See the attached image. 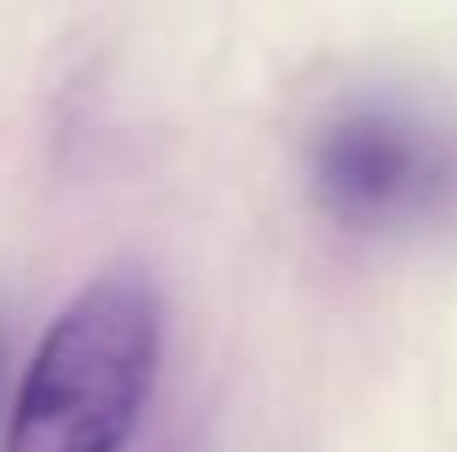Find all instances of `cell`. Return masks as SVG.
I'll use <instances>...</instances> for the list:
<instances>
[{"mask_svg": "<svg viewBox=\"0 0 457 452\" xmlns=\"http://www.w3.org/2000/svg\"><path fill=\"white\" fill-rule=\"evenodd\" d=\"M0 383H6V331H0Z\"/></svg>", "mask_w": 457, "mask_h": 452, "instance_id": "obj_3", "label": "cell"}, {"mask_svg": "<svg viewBox=\"0 0 457 452\" xmlns=\"http://www.w3.org/2000/svg\"><path fill=\"white\" fill-rule=\"evenodd\" d=\"M162 365V296L139 267L87 279L46 325L12 400L6 452H122Z\"/></svg>", "mask_w": 457, "mask_h": 452, "instance_id": "obj_1", "label": "cell"}, {"mask_svg": "<svg viewBox=\"0 0 457 452\" xmlns=\"http://www.w3.org/2000/svg\"><path fill=\"white\" fill-rule=\"evenodd\" d=\"M307 197L342 232H411L457 204V139L400 105H347L307 139Z\"/></svg>", "mask_w": 457, "mask_h": 452, "instance_id": "obj_2", "label": "cell"}]
</instances>
